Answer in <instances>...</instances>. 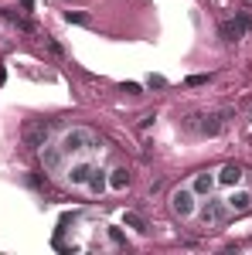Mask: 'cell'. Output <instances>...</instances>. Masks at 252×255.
<instances>
[{
	"instance_id": "obj_4",
	"label": "cell",
	"mask_w": 252,
	"mask_h": 255,
	"mask_svg": "<svg viewBox=\"0 0 252 255\" xmlns=\"http://www.w3.org/2000/svg\"><path fill=\"white\" fill-rule=\"evenodd\" d=\"M225 208L235 211V215H242V211H249V208H252V194H249V191H235V194L225 197Z\"/></svg>"
},
{
	"instance_id": "obj_11",
	"label": "cell",
	"mask_w": 252,
	"mask_h": 255,
	"mask_svg": "<svg viewBox=\"0 0 252 255\" xmlns=\"http://www.w3.org/2000/svg\"><path fill=\"white\" fill-rule=\"evenodd\" d=\"M126 184H130V174H126V167H116V170H113V177H109V187L123 191Z\"/></svg>"
},
{
	"instance_id": "obj_8",
	"label": "cell",
	"mask_w": 252,
	"mask_h": 255,
	"mask_svg": "<svg viewBox=\"0 0 252 255\" xmlns=\"http://www.w3.org/2000/svg\"><path fill=\"white\" fill-rule=\"evenodd\" d=\"M89 174H92V163H75L72 170H68V184H89Z\"/></svg>"
},
{
	"instance_id": "obj_16",
	"label": "cell",
	"mask_w": 252,
	"mask_h": 255,
	"mask_svg": "<svg viewBox=\"0 0 252 255\" xmlns=\"http://www.w3.org/2000/svg\"><path fill=\"white\" fill-rule=\"evenodd\" d=\"M147 85H150V89H164V85H167V79H160V75H150V79H147Z\"/></svg>"
},
{
	"instance_id": "obj_7",
	"label": "cell",
	"mask_w": 252,
	"mask_h": 255,
	"mask_svg": "<svg viewBox=\"0 0 252 255\" xmlns=\"http://www.w3.org/2000/svg\"><path fill=\"white\" fill-rule=\"evenodd\" d=\"M41 157H44V167H48V170H61L65 150H61V146H44V153H41Z\"/></svg>"
},
{
	"instance_id": "obj_13",
	"label": "cell",
	"mask_w": 252,
	"mask_h": 255,
	"mask_svg": "<svg viewBox=\"0 0 252 255\" xmlns=\"http://www.w3.org/2000/svg\"><path fill=\"white\" fill-rule=\"evenodd\" d=\"M126 225H130V228H136V232H147V221H143L140 215H133V211H126Z\"/></svg>"
},
{
	"instance_id": "obj_10",
	"label": "cell",
	"mask_w": 252,
	"mask_h": 255,
	"mask_svg": "<svg viewBox=\"0 0 252 255\" xmlns=\"http://www.w3.org/2000/svg\"><path fill=\"white\" fill-rule=\"evenodd\" d=\"M106 184H109V180H106V170L92 167V174H89V191H92V194H102V191H106Z\"/></svg>"
},
{
	"instance_id": "obj_6",
	"label": "cell",
	"mask_w": 252,
	"mask_h": 255,
	"mask_svg": "<svg viewBox=\"0 0 252 255\" xmlns=\"http://www.w3.org/2000/svg\"><path fill=\"white\" fill-rule=\"evenodd\" d=\"M215 184H218V177H212V174H198V177H194V187H191V191H194V194H201V197H208V194L215 191Z\"/></svg>"
},
{
	"instance_id": "obj_15",
	"label": "cell",
	"mask_w": 252,
	"mask_h": 255,
	"mask_svg": "<svg viewBox=\"0 0 252 255\" xmlns=\"http://www.w3.org/2000/svg\"><path fill=\"white\" fill-rule=\"evenodd\" d=\"M65 20H68V24H72V20H75V24H85V14H78V10H68V14H65Z\"/></svg>"
},
{
	"instance_id": "obj_14",
	"label": "cell",
	"mask_w": 252,
	"mask_h": 255,
	"mask_svg": "<svg viewBox=\"0 0 252 255\" xmlns=\"http://www.w3.org/2000/svg\"><path fill=\"white\" fill-rule=\"evenodd\" d=\"M235 24H239V31H242V34H246V31H252V17H249V14H239V17H235Z\"/></svg>"
},
{
	"instance_id": "obj_12",
	"label": "cell",
	"mask_w": 252,
	"mask_h": 255,
	"mask_svg": "<svg viewBox=\"0 0 252 255\" xmlns=\"http://www.w3.org/2000/svg\"><path fill=\"white\" fill-rule=\"evenodd\" d=\"M222 38H225V41H239V38H242V31H239L235 20H225V24H222Z\"/></svg>"
},
{
	"instance_id": "obj_9",
	"label": "cell",
	"mask_w": 252,
	"mask_h": 255,
	"mask_svg": "<svg viewBox=\"0 0 252 255\" xmlns=\"http://www.w3.org/2000/svg\"><path fill=\"white\" fill-rule=\"evenodd\" d=\"M44 136H48V123L41 119L38 126H31V129H27V146H34V150H38L41 143H44Z\"/></svg>"
},
{
	"instance_id": "obj_17",
	"label": "cell",
	"mask_w": 252,
	"mask_h": 255,
	"mask_svg": "<svg viewBox=\"0 0 252 255\" xmlns=\"http://www.w3.org/2000/svg\"><path fill=\"white\" fill-rule=\"evenodd\" d=\"M109 235H113V242H116V245H126V238H123V232H119V228H109Z\"/></svg>"
},
{
	"instance_id": "obj_18",
	"label": "cell",
	"mask_w": 252,
	"mask_h": 255,
	"mask_svg": "<svg viewBox=\"0 0 252 255\" xmlns=\"http://www.w3.org/2000/svg\"><path fill=\"white\" fill-rule=\"evenodd\" d=\"M205 82H208V75H191V79H188V85H205Z\"/></svg>"
},
{
	"instance_id": "obj_2",
	"label": "cell",
	"mask_w": 252,
	"mask_h": 255,
	"mask_svg": "<svg viewBox=\"0 0 252 255\" xmlns=\"http://www.w3.org/2000/svg\"><path fill=\"white\" fill-rule=\"evenodd\" d=\"M171 208H174V215L188 218V215L194 211V191H188V187L174 191V197H171Z\"/></svg>"
},
{
	"instance_id": "obj_3",
	"label": "cell",
	"mask_w": 252,
	"mask_h": 255,
	"mask_svg": "<svg viewBox=\"0 0 252 255\" xmlns=\"http://www.w3.org/2000/svg\"><path fill=\"white\" fill-rule=\"evenodd\" d=\"M225 218V201H212V194H208V204L201 208V221L205 225H218Z\"/></svg>"
},
{
	"instance_id": "obj_1",
	"label": "cell",
	"mask_w": 252,
	"mask_h": 255,
	"mask_svg": "<svg viewBox=\"0 0 252 255\" xmlns=\"http://www.w3.org/2000/svg\"><path fill=\"white\" fill-rule=\"evenodd\" d=\"M92 146H99V143L89 129H68L65 139H61V150H65V153H85V150H92Z\"/></svg>"
},
{
	"instance_id": "obj_5",
	"label": "cell",
	"mask_w": 252,
	"mask_h": 255,
	"mask_svg": "<svg viewBox=\"0 0 252 255\" xmlns=\"http://www.w3.org/2000/svg\"><path fill=\"white\" fill-rule=\"evenodd\" d=\"M239 180H242V167H239V163H225V167H222V174H218V184L235 187Z\"/></svg>"
}]
</instances>
